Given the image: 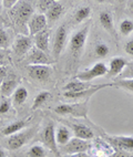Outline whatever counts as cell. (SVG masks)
Masks as SVG:
<instances>
[{
	"label": "cell",
	"instance_id": "obj_24",
	"mask_svg": "<svg viewBox=\"0 0 133 157\" xmlns=\"http://www.w3.org/2000/svg\"><path fill=\"white\" fill-rule=\"evenodd\" d=\"M50 96H51V94L48 92V91H42V92L38 93L33 100V103H32V106H31L32 111L39 109L41 105H43V104L50 98Z\"/></svg>",
	"mask_w": 133,
	"mask_h": 157
},
{
	"label": "cell",
	"instance_id": "obj_5",
	"mask_svg": "<svg viewBox=\"0 0 133 157\" xmlns=\"http://www.w3.org/2000/svg\"><path fill=\"white\" fill-rule=\"evenodd\" d=\"M90 148V143L88 140H82L79 137L70 138L68 143L61 147L65 153L67 154H76V153H85Z\"/></svg>",
	"mask_w": 133,
	"mask_h": 157
},
{
	"label": "cell",
	"instance_id": "obj_35",
	"mask_svg": "<svg viewBox=\"0 0 133 157\" xmlns=\"http://www.w3.org/2000/svg\"><path fill=\"white\" fill-rule=\"evenodd\" d=\"M20 0H2V6L6 9H11L14 6H16Z\"/></svg>",
	"mask_w": 133,
	"mask_h": 157
},
{
	"label": "cell",
	"instance_id": "obj_33",
	"mask_svg": "<svg viewBox=\"0 0 133 157\" xmlns=\"http://www.w3.org/2000/svg\"><path fill=\"white\" fill-rule=\"evenodd\" d=\"M11 107V103L8 100H3L0 102V114H6L9 112V109Z\"/></svg>",
	"mask_w": 133,
	"mask_h": 157
},
{
	"label": "cell",
	"instance_id": "obj_25",
	"mask_svg": "<svg viewBox=\"0 0 133 157\" xmlns=\"http://www.w3.org/2000/svg\"><path fill=\"white\" fill-rule=\"evenodd\" d=\"M91 14V8L88 6H83L76 9V11L74 12V21L76 23H80L84 21L85 19H88Z\"/></svg>",
	"mask_w": 133,
	"mask_h": 157
},
{
	"label": "cell",
	"instance_id": "obj_8",
	"mask_svg": "<svg viewBox=\"0 0 133 157\" xmlns=\"http://www.w3.org/2000/svg\"><path fill=\"white\" fill-rule=\"evenodd\" d=\"M42 140L45 145L51 151H53L57 156H59V151L57 147V138H56V129H54L53 124H49L45 127L42 132Z\"/></svg>",
	"mask_w": 133,
	"mask_h": 157
},
{
	"label": "cell",
	"instance_id": "obj_1",
	"mask_svg": "<svg viewBox=\"0 0 133 157\" xmlns=\"http://www.w3.org/2000/svg\"><path fill=\"white\" fill-rule=\"evenodd\" d=\"M10 16L18 29L25 28L28 30L29 20L33 16V7L28 0H20L10 9Z\"/></svg>",
	"mask_w": 133,
	"mask_h": 157
},
{
	"label": "cell",
	"instance_id": "obj_11",
	"mask_svg": "<svg viewBox=\"0 0 133 157\" xmlns=\"http://www.w3.org/2000/svg\"><path fill=\"white\" fill-rule=\"evenodd\" d=\"M108 140L116 149L124 151H133V136H110Z\"/></svg>",
	"mask_w": 133,
	"mask_h": 157
},
{
	"label": "cell",
	"instance_id": "obj_2",
	"mask_svg": "<svg viewBox=\"0 0 133 157\" xmlns=\"http://www.w3.org/2000/svg\"><path fill=\"white\" fill-rule=\"evenodd\" d=\"M105 74H108V67L103 62H98L93 67H91L88 70L80 72L79 74H76V78H78L79 81H84V82H90L93 78H100V76H104Z\"/></svg>",
	"mask_w": 133,
	"mask_h": 157
},
{
	"label": "cell",
	"instance_id": "obj_3",
	"mask_svg": "<svg viewBox=\"0 0 133 157\" xmlns=\"http://www.w3.org/2000/svg\"><path fill=\"white\" fill-rule=\"evenodd\" d=\"M88 34H89V25H85L83 28L76 31L71 36L69 48H70V51L72 53L78 54L80 51L82 50L85 44V41H87V38H88Z\"/></svg>",
	"mask_w": 133,
	"mask_h": 157
},
{
	"label": "cell",
	"instance_id": "obj_6",
	"mask_svg": "<svg viewBox=\"0 0 133 157\" xmlns=\"http://www.w3.org/2000/svg\"><path fill=\"white\" fill-rule=\"evenodd\" d=\"M48 25V19L45 17V13H36L29 20L28 23V32L31 36H36L41 31L45 30Z\"/></svg>",
	"mask_w": 133,
	"mask_h": 157
},
{
	"label": "cell",
	"instance_id": "obj_31",
	"mask_svg": "<svg viewBox=\"0 0 133 157\" xmlns=\"http://www.w3.org/2000/svg\"><path fill=\"white\" fill-rule=\"evenodd\" d=\"M9 42H10V40H9L8 33H7L3 29L0 28V48H1V49L8 48Z\"/></svg>",
	"mask_w": 133,
	"mask_h": 157
},
{
	"label": "cell",
	"instance_id": "obj_14",
	"mask_svg": "<svg viewBox=\"0 0 133 157\" xmlns=\"http://www.w3.org/2000/svg\"><path fill=\"white\" fill-rule=\"evenodd\" d=\"M28 62L29 64H43V65H48L51 63L47 53L37 48L32 49V52L30 53V56L28 58Z\"/></svg>",
	"mask_w": 133,
	"mask_h": 157
},
{
	"label": "cell",
	"instance_id": "obj_18",
	"mask_svg": "<svg viewBox=\"0 0 133 157\" xmlns=\"http://www.w3.org/2000/svg\"><path fill=\"white\" fill-rule=\"evenodd\" d=\"M100 23L105 30L112 33L114 36V22H113V16L109 11H102L99 14Z\"/></svg>",
	"mask_w": 133,
	"mask_h": 157
},
{
	"label": "cell",
	"instance_id": "obj_34",
	"mask_svg": "<svg viewBox=\"0 0 133 157\" xmlns=\"http://www.w3.org/2000/svg\"><path fill=\"white\" fill-rule=\"evenodd\" d=\"M124 51L127 52L129 56H133V38L130 40H127L124 44Z\"/></svg>",
	"mask_w": 133,
	"mask_h": 157
},
{
	"label": "cell",
	"instance_id": "obj_28",
	"mask_svg": "<svg viewBox=\"0 0 133 157\" xmlns=\"http://www.w3.org/2000/svg\"><path fill=\"white\" fill-rule=\"evenodd\" d=\"M54 112L61 115L76 114V106H74V105H71V104H61V105H59V106H57L54 109Z\"/></svg>",
	"mask_w": 133,
	"mask_h": 157
},
{
	"label": "cell",
	"instance_id": "obj_22",
	"mask_svg": "<svg viewBox=\"0 0 133 157\" xmlns=\"http://www.w3.org/2000/svg\"><path fill=\"white\" fill-rule=\"evenodd\" d=\"M12 98H14V103L16 105H21L23 104L27 98H28V91L25 86H18L14 90V94H12Z\"/></svg>",
	"mask_w": 133,
	"mask_h": 157
},
{
	"label": "cell",
	"instance_id": "obj_13",
	"mask_svg": "<svg viewBox=\"0 0 133 157\" xmlns=\"http://www.w3.org/2000/svg\"><path fill=\"white\" fill-rule=\"evenodd\" d=\"M100 85V84H99ZM99 85H93L91 84L90 82H84V81H72L69 82L68 84H65L63 90L65 92H83V91H88L93 87H98Z\"/></svg>",
	"mask_w": 133,
	"mask_h": 157
},
{
	"label": "cell",
	"instance_id": "obj_21",
	"mask_svg": "<svg viewBox=\"0 0 133 157\" xmlns=\"http://www.w3.org/2000/svg\"><path fill=\"white\" fill-rule=\"evenodd\" d=\"M93 51L96 56L98 58H105L107 56H109L110 53V47L107 44V42L102 41V40H98L96 43H94Z\"/></svg>",
	"mask_w": 133,
	"mask_h": 157
},
{
	"label": "cell",
	"instance_id": "obj_36",
	"mask_svg": "<svg viewBox=\"0 0 133 157\" xmlns=\"http://www.w3.org/2000/svg\"><path fill=\"white\" fill-rule=\"evenodd\" d=\"M6 76H7V67H3V65H0V84L6 78Z\"/></svg>",
	"mask_w": 133,
	"mask_h": 157
},
{
	"label": "cell",
	"instance_id": "obj_10",
	"mask_svg": "<svg viewBox=\"0 0 133 157\" xmlns=\"http://www.w3.org/2000/svg\"><path fill=\"white\" fill-rule=\"evenodd\" d=\"M31 131H25V132H18L16 134H12L8 136V147L12 151L19 149L20 147H22L30 137H31Z\"/></svg>",
	"mask_w": 133,
	"mask_h": 157
},
{
	"label": "cell",
	"instance_id": "obj_23",
	"mask_svg": "<svg viewBox=\"0 0 133 157\" xmlns=\"http://www.w3.org/2000/svg\"><path fill=\"white\" fill-rule=\"evenodd\" d=\"M56 138H57V144L63 146L70 140V131L65 126H60L56 131Z\"/></svg>",
	"mask_w": 133,
	"mask_h": 157
},
{
	"label": "cell",
	"instance_id": "obj_12",
	"mask_svg": "<svg viewBox=\"0 0 133 157\" xmlns=\"http://www.w3.org/2000/svg\"><path fill=\"white\" fill-rule=\"evenodd\" d=\"M127 64V61L122 56H114L110 61L108 67V74L110 76H119Z\"/></svg>",
	"mask_w": 133,
	"mask_h": 157
},
{
	"label": "cell",
	"instance_id": "obj_43",
	"mask_svg": "<svg viewBox=\"0 0 133 157\" xmlns=\"http://www.w3.org/2000/svg\"><path fill=\"white\" fill-rule=\"evenodd\" d=\"M54 1H60V0H54Z\"/></svg>",
	"mask_w": 133,
	"mask_h": 157
},
{
	"label": "cell",
	"instance_id": "obj_40",
	"mask_svg": "<svg viewBox=\"0 0 133 157\" xmlns=\"http://www.w3.org/2000/svg\"><path fill=\"white\" fill-rule=\"evenodd\" d=\"M0 157H7L5 151H3V149H1V148H0Z\"/></svg>",
	"mask_w": 133,
	"mask_h": 157
},
{
	"label": "cell",
	"instance_id": "obj_38",
	"mask_svg": "<svg viewBox=\"0 0 133 157\" xmlns=\"http://www.w3.org/2000/svg\"><path fill=\"white\" fill-rule=\"evenodd\" d=\"M6 58V53H5V49H1L0 48V65L2 64L3 60Z\"/></svg>",
	"mask_w": 133,
	"mask_h": 157
},
{
	"label": "cell",
	"instance_id": "obj_42",
	"mask_svg": "<svg viewBox=\"0 0 133 157\" xmlns=\"http://www.w3.org/2000/svg\"><path fill=\"white\" fill-rule=\"evenodd\" d=\"M1 5H2V0H0V10H1Z\"/></svg>",
	"mask_w": 133,
	"mask_h": 157
},
{
	"label": "cell",
	"instance_id": "obj_4",
	"mask_svg": "<svg viewBox=\"0 0 133 157\" xmlns=\"http://www.w3.org/2000/svg\"><path fill=\"white\" fill-rule=\"evenodd\" d=\"M27 73L31 78L36 81L45 82L50 78L52 69L49 65L43 64H29L27 67Z\"/></svg>",
	"mask_w": 133,
	"mask_h": 157
},
{
	"label": "cell",
	"instance_id": "obj_9",
	"mask_svg": "<svg viewBox=\"0 0 133 157\" xmlns=\"http://www.w3.org/2000/svg\"><path fill=\"white\" fill-rule=\"evenodd\" d=\"M32 43H33V41H32L31 36L19 34V36H17L14 45H12L14 53L17 56H23L32 49Z\"/></svg>",
	"mask_w": 133,
	"mask_h": 157
},
{
	"label": "cell",
	"instance_id": "obj_7",
	"mask_svg": "<svg viewBox=\"0 0 133 157\" xmlns=\"http://www.w3.org/2000/svg\"><path fill=\"white\" fill-rule=\"evenodd\" d=\"M67 29L65 25H60L56 31V36L53 40V47H52V53L56 59H58L63 51L67 42Z\"/></svg>",
	"mask_w": 133,
	"mask_h": 157
},
{
	"label": "cell",
	"instance_id": "obj_41",
	"mask_svg": "<svg viewBox=\"0 0 133 157\" xmlns=\"http://www.w3.org/2000/svg\"><path fill=\"white\" fill-rule=\"evenodd\" d=\"M96 2H99V3H102V2H104L105 0H96Z\"/></svg>",
	"mask_w": 133,
	"mask_h": 157
},
{
	"label": "cell",
	"instance_id": "obj_20",
	"mask_svg": "<svg viewBox=\"0 0 133 157\" xmlns=\"http://www.w3.org/2000/svg\"><path fill=\"white\" fill-rule=\"evenodd\" d=\"M25 125H27V121H25V120L14 122V123L7 125V126L2 129V134L5 135V136H10V135L16 134V133L20 132L21 129L25 128Z\"/></svg>",
	"mask_w": 133,
	"mask_h": 157
},
{
	"label": "cell",
	"instance_id": "obj_15",
	"mask_svg": "<svg viewBox=\"0 0 133 157\" xmlns=\"http://www.w3.org/2000/svg\"><path fill=\"white\" fill-rule=\"evenodd\" d=\"M17 84H18V81L14 76H12V75L6 76V78H5V80L1 82V84H0V90H1L2 95H5V96L12 95L14 90L17 89Z\"/></svg>",
	"mask_w": 133,
	"mask_h": 157
},
{
	"label": "cell",
	"instance_id": "obj_16",
	"mask_svg": "<svg viewBox=\"0 0 133 157\" xmlns=\"http://www.w3.org/2000/svg\"><path fill=\"white\" fill-rule=\"evenodd\" d=\"M71 128L76 134V137L82 138V140H89L93 138V132L92 129L89 128V127L84 126V125H81V124H70Z\"/></svg>",
	"mask_w": 133,
	"mask_h": 157
},
{
	"label": "cell",
	"instance_id": "obj_17",
	"mask_svg": "<svg viewBox=\"0 0 133 157\" xmlns=\"http://www.w3.org/2000/svg\"><path fill=\"white\" fill-rule=\"evenodd\" d=\"M34 45L36 48L43 52H48L49 50V31L43 30L34 36Z\"/></svg>",
	"mask_w": 133,
	"mask_h": 157
},
{
	"label": "cell",
	"instance_id": "obj_30",
	"mask_svg": "<svg viewBox=\"0 0 133 157\" xmlns=\"http://www.w3.org/2000/svg\"><path fill=\"white\" fill-rule=\"evenodd\" d=\"M119 80H124V78H133V61L127 62V67L123 70V72L118 76Z\"/></svg>",
	"mask_w": 133,
	"mask_h": 157
},
{
	"label": "cell",
	"instance_id": "obj_39",
	"mask_svg": "<svg viewBox=\"0 0 133 157\" xmlns=\"http://www.w3.org/2000/svg\"><path fill=\"white\" fill-rule=\"evenodd\" d=\"M129 8H130V10L131 11H133V0H131V1H129Z\"/></svg>",
	"mask_w": 133,
	"mask_h": 157
},
{
	"label": "cell",
	"instance_id": "obj_29",
	"mask_svg": "<svg viewBox=\"0 0 133 157\" xmlns=\"http://www.w3.org/2000/svg\"><path fill=\"white\" fill-rule=\"evenodd\" d=\"M114 85L120 86L121 89L129 92L133 93V78H124V80H119V81L114 83Z\"/></svg>",
	"mask_w": 133,
	"mask_h": 157
},
{
	"label": "cell",
	"instance_id": "obj_37",
	"mask_svg": "<svg viewBox=\"0 0 133 157\" xmlns=\"http://www.w3.org/2000/svg\"><path fill=\"white\" fill-rule=\"evenodd\" d=\"M65 157H89L87 153H76V154H68Z\"/></svg>",
	"mask_w": 133,
	"mask_h": 157
},
{
	"label": "cell",
	"instance_id": "obj_26",
	"mask_svg": "<svg viewBox=\"0 0 133 157\" xmlns=\"http://www.w3.org/2000/svg\"><path fill=\"white\" fill-rule=\"evenodd\" d=\"M29 157H45L47 156V151L42 145L36 144L32 145L28 151Z\"/></svg>",
	"mask_w": 133,
	"mask_h": 157
},
{
	"label": "cell",
	"instance_id": "obj_19",
	"mask_svg": "<svg viewBox=\"0 0 133 157\" xmlns=\"http://www.w3.org/2000/svg\"><path fill=\"white\" fill-rule=\"evenodd\" d=\"M62 12H63V6L59 1H54L51 5L50 8L47 10V12H45V17H47L48 21L53 22V21L58 20V18L62 14Z\"/></svg>",
	"mask_w": 133,
	"mask_h": 157
},
{
	"label": "cell",
	"instance_id": "obj_44",
	"mask_svg": "<svg viewBox=\"0 0 133 157\" xmlns=\"http://www.w3.org/2000/svg\"><path fill=\"white\" fill-rule=\"evenodd\" d=\"M119 1H123V0H119Z\"/></svg>",
	"mask_w": 133,
	"mask_h": 157
},
{
	"label": "cell",
	"instance_id": "obj_32",
	"mask_svg": "<svg viewBox=\"0 0 133 157\" xmlns=\"http://www.w3.org/2000/svg\"><path fill=\"white\" fill-rule=\"evenodd\" d=\"M54 2V0H38V8L42 12H47L51 5Z\"/></svg>",
	"mask_w": 133,
	"mask_h": 157
},
{
	"label": "cell",
	"instance_id": "obj_27",
	"mask_svg": "<svg viewBox=\"0 0 133 157\" xmlns=\"http://www.w3.org/2000/svg\"><path fill=\"white\" fill-rule=\"evenodd\" d=\"M120 32L122 36H129L133 32V20L124 19L120 22Z\"/></svg>",
	"mask_w": 133,
	"mask_h": 157
}]
</instances>
